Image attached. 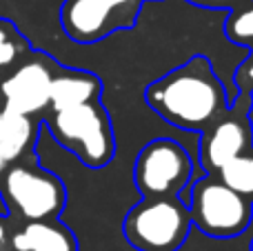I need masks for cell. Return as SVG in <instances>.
<instances>
[{
    "instance_id": "6da1fadb",
    "label": "cell",
    "mask_w": 253,
    "mask_h": 251,
    "mask_svg": "<svg viewBox=\"0 0 253 251\" xmlns=\"http://www.w3.org/2000/svg\"><path fill=\"white\" fill-rule=\"evenodd\" d=\"M144 100L162 120L193 133H202L231 107L227 84L205 56H193L160 76L147 87Z\"/></svg>"
},
{
    "instance_id": "7a4b0ae2",
    "label": "cell",
    "mask_w": 253,
    "mask_h": 251,
    "mask_svg": "<svg viewBox=\"0 0 253 251\" xmlns=\"http://www.w3.org/2000/svg\"><path fill=\"white\" fill-rule=\"evenodd\" d=\"M189 209L191 227L211 238H236L253 222V203L229 189L220 178L200 173L178 196Z\"/></svg>"
},
{
    "instance_id": "3957f363",
    "label": "cell",
    "mask_w": 253,
    "mask_h": 251,
    "mask_svg": "<svg viewBox=\"0 0 253 251\" xmlns=\"http://www.w3.org/2000/svg\"><path fill=\"white\" fill-rule=\"evenodd\" d=\"M44 127L58 145L71 151L89 169L107 167L116 154L111 120L100 100L53 111L44 120Z\"/></svg>"
},
{
    "instance_id": "277c9868",
    "label": "cell",
    "mask_w": 253,
    "mask_h": 251,
    "mask_svg": "<svg viewBox=\"0 0 253 251\" xmlns=\"http://www.w3.org/2000/svg\"><path fill=\"white\" fill-rule=\"evenodd\" d=\"M123 231L138 251H178L187 243L191 218L180 198H142L125 216Z\"/></svg>"
},
{
    "instance_id": "5b68a950",
    "label": "cell",
    "mask_w": 253,
    "mask_h": 251,
    "mask_svg": "<svg viewBox=\"0 0 253 251\" xmlns=\"http://www.w3.org/2000/svg\"><path fill=\"white\" fill-rule=\"evenodd\" d=\"M193 158L180 142L158 138L140 149L133 167V180L142 198H178L191 182Z\"/></svg>"
},
{
    "instance_id": "8992f818",
    "label": "cell",
    "mask_w": 253,
    "mask_h": 251,
    "mask_svg": "<svg viewBox=\"0 0 253 251\" xmlns=\"http://www.w3.org/2000/svg\"><path fill=\"white\" fill-rule=\"evenodd\" d=\"M4 205L29 220H53L62 213L67 189L62 180L44 167L13 165L4 173Z\"/></svg>"
},
{
    "instance_id": "52a82bcc",
    "label": "cell",
    "mask_w": 253,
    "mask_h": 251,
    "mask_svg": "<svg viewBox=\"0 0 253 251\" xmlns=\"http://www.w3.org/2000/svg\"><path fill=\"white\" fill-rule=\"evenodd\" d=\"M142 0H65L60 22L74 42L89 44L135 25Z\"/></svg>"
},
{
    "instance_id": "ba28073f",
    "label": "cell",
    "mask_w": 253,
    "mask_h": 251,
    "mask_svg": "<svg viewBox=\"0 0 253 251\" xmlns=\"http://www.w3.org/2000/svg\"><path fill=\"white\" fill-rule=\"evenodd\" d=\"M51 62L42 53H29L18 67H13L0 80V96L4 109L25 116L40 114L49 107V84H51Z\"/></svg>"
},
{
    "instance_id": "9c48e42d",
    "label": "cell",
    "mask_w": 253,
    "mask_h": 251,
    "mask_svg": "<svg viewBox=\"0 0 253 251\" xmlns=\"http://www.w3.org/2000/svg\"><path fill=\"white\" fill-rule=\"evenodd\" d=\"M251 145V127L245 118H240L238 111H231L229 107L227 116L218 118L202 131L198 142V165L202 171L213 173L222 167L233 156L247 151Z\"/></svg>"
},
{
    "instance_id": "30bf717a",
    "label": "cell",
    "mask_w": 253,
    "mask_h": 251,
    "mask_svg": "<svg viewBox=\"0 0 253 251\" xmlns=\"http://www.w3.org/2000/svg\"><path fill=\"white\" fill-rule=\"evenodd\" d=\"M102 83L91 71L83 69H62L51 76L49 84V107L51 111L71 109L84 102L100 100Z\"/></svg>"
},
{
    "instance_id": "8fae6325",
    "label": "cell",
    "mask_w": 253,
    "mask_h": 251,
    "mask_svg": "<svg viewBox=\"0 0 253 251\" xmlns=\"http://www.w3.org/2000/svg\"><path fill=\"white\" fill-rule=\"evenodd\" d=\"M13 251H78L69 227L53 220H29L11 234Z\"/></svg>"
},
{
    "instance_id": "7c38bea8",
    "label": "cell",
    "mask_w": 253,
    "mask_h": 251,
    "mask_svg": "<svg viewBox=\"0 0 253 251\" xmlns=\"http://www.w3.org/2000/svg\"><path fill=\"white\" fill-rule=\"evenodd\" d=\"M36 131L38 129L31 116L0 107V158L4 160V165L18 160L34 145Z\"/></svg>"
},
{
    "instance_id": "4fadbf2b",
    "label": "cell",
    "mask_w": 253,
    "mask_h": 251,
    "mask_svg": "<svg viewBox=\"0 0 253 251\" xmlns=\"http://www.w3.org/2000/svg\"><path fill=\"white\" fill-rule=\"evenodd\" d=\"M218 178L229 189L253 203V154L242 151V154L233 156L218 169Z\"/></svg>"
},
{
    "instance_id": "5bb4252c",
    "label": "cell",
    "mask_w": 253,
    "mask_h": 251,
    "mask_svg": "<svg viewBox=\"0 0 253 251\" xmlns=\"http://www.w3.org/2000/svg\"><path fill=\"white\" fill-rule=\"evenodd\" d=\"M29 56V42L16 25L0 18V74H7Z\"/></svg>"
},
{
    "instance_id": "9a60e30c",
    "label": "cell",
    "mask_w": 253,
    "mask_h": 251,
    "mask_svg": "<svg viewBox=\"0 0 253 251\" xmlns=\"http://www.w3.org/2000/svg\"><path fill=\"white\" fill-rule=\"evenodd\" d=\"M224 34L233 42L253 47V0H247L245 4L231 9L229 20L224 25Z\"/></svg>"
},
{
    "instance_id": "2e32d148",
    "label": "cell",
    "mask_w": 253,
    "mask_h": 251,
    "mask_svg": "<svg viewBox=\"0 0 253 251\" xmlns=\"http://www.w3.org/2000/svg\"><path fill=\"white\" fill-rule=\"evenodd\" d=\"M236 83H238V87H236L238 91H242V93L253 91V65H247L245 69H238Z\"/></svg>"
},
{
    "instance_id": "e0dca14e",
    "label": "cell",
    "mask_w": 253,
    "mask_h": 251,
    "mask_svg": "<svg viewBox=\"0 0 253 251\" xmlns=\"http://www.w3.org/2000/svg\"><path fill=\"white\" fill-rule=\"evenodd\" d=\"M191 2L200 4V7H211V9H236L245 4L247 0H191Z\"/></svg>"
},
{
    "instance_id": "ac0fdd59",
    "label": "cell",
    "mask_w": 253,
    "mask_h": 251,
    "mask_svg": "<svg viewBox=\"0 0 253 251\" xmlns=\"http://www.w3.org/2000/svg\"><path fill=\"white\" fill-rule=\"evenodd\" d=\"M0 251H11V231H9L7 216L0 213Z\"/></svg>"
},
{
    "instance_id": "d6986e66",
    "label": "cell",
    "mask_w": 253,
    "mask_h": 251,
    "mask_svg": "<svg viewBox=\"0 0 253 251\" xmlns=\"http://www.w3.org/2000/svg\"><path fill=\"white\" fill-rule=\"evenodd\" d=\"M4 167H7V165H4V160H2V158H0V173H2V171H4Z\"/></svg>"
},
{
    "instance_id": "ffe728a7",
    "label": "cell",
    "mask_w": 253,
    "mask_h": 251,
    "mask_svg": "<svg viewBox=\"0 0 253 251\" xmlns=\"http://www.w3.org/2000/svg\"><path fill=\"white\" fill-rule=\"evenodd\" d=\"M251 251H253V240H251Z\"/></svg>"
}]
</instances>
